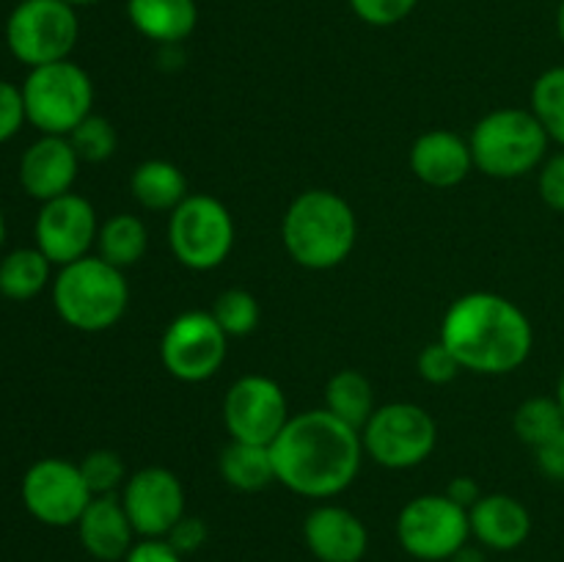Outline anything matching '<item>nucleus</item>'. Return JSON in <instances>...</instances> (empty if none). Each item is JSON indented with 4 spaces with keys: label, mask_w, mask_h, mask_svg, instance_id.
Here are the masks:
<instances>
[{
    "label": "nucleus",
    "mask_w": 564,
    "mask_h": 562,
    "mask_svg": "<svg viewBox=\"0 0 564 562\" xmlns=\"http://www.w3.org/2000/svg\"><path fill=\"white\" fill-rule=\"evenodd\" d=\"M275 479L306 499H330L361 472V430L350 428L328 408L295 413L270 444Z\"/></svg>",
    "instance_id": "obj_1"
},
{
    "label": "nucleus",
    "mask_w": 564,
    "mask_h": 562,
    "mask_svg": "<svg viewBox=\"0 0 564 562\" xmlns=\"http://www.w3.org/2000/svg\"><path fill=\"white\" fill-rule=\"evenodd\" d=\"M441 342L468 372L507 375L527 361L534 334L529 317L510 298L468 292L446 309Z\"/></svg>",
    "instance_id": "obj_2"
},
{
    "label": "nucleus",
    "mask_w": 564,
    "mask_h": 562,
    "mask_svg": "<svg viewBox=\"0 0 564 562\" xmlns=\"http://www.w3.org/2000/svg\"><path fill=\"white\" fill-rule=\"evenodd\" d=\"M281 237L286 253L301 268L330 270L356 248V213L339 193L314 187L292 198L281 224Z\"/></svg>",
    "instance_id": "obj_3"
},
{
    "label": "nucleus",
    "mask_w": 564,
    "mask_h": 562,
    "mask_svg": "<svg viewBox=\"0 0 564 562\" xmlns=\"http://www.w3.org/2000/svg\"><path fill=\"white\" fill-rule=\"evenodd\" d=\"M53 303L66 325L99 334L124 317L130 306V284L124 270L113 268L102 257H83L58 270L53 281Z\"/></svg>",
    "instance_id": "obj_4"
},
{
    "label": "nucleus",
    "mask_w": 564,
    "mask_h": 562,
    "mask_svg": "<svg viewBox=\"0 0 564 562\" xmlns=\"http://www.w3.org/2000/svg\"><path fill=\"white\" fill-rule=\"evenodd\" d=\"M549 132L532 110L501 108L474 125L471 154L474 169L494 180H518L538 169L549 149Z\"/></svg>",
    "instance_id": "obj_5"
},
{
    "label": "nucleus",
    "mask_w": 564,
    "mask_h": 562,
    "mask_svg": "<svg viewBox=\"0 0 564 562\" xmlns=\"http://www.w3.org/2000/svg\"><path fill=\"white\" fill-rule=\"evenodd\" d=\"M25 119L42 136H69L91 116L94 83L83 66L66 61L33 66L22 83Z\"/></svg>",
    "instance_id": "obj_6"
},
{
    "label": "nucleus",
    "mask_w": 564,
    "mask_h": 562,
    "mask_svg": "<svg viewBox=\"0 0 564 562\" xmlns=\"http://www.w3.org/2000/svg\"><path fill=\"white\" fill-rule=\"evenodd\" d=\"M169 246L185 268L198 273L220 268L235 248V218L209 193H191L171 213Z\"/></svg>",
    "instance_id": "obj_7"
},
{
    "label": "nucleus",
    "mask_w": 564,
    "mask_h": 562,
    "mask_svg": "<svg viewBox=\"0 0 564 562\" xmlns=\"http://www.w3.org/2000/svg\"><path fill=\"white\" fill-rule=\"evenodd\" d=\"M361 441L364 452L383 468H413L433 455L438 424L416 402H389L375 408Z\"/></svg>",
    "instance_id": "obj_8"
},
{
    "label": "nucleus",
    "mask_w": 564,
    "mask_h": 562,
    "mask_svg": "<svg viewBox=\"0 0 564 562\" xmlns=\"http://www.w3.org/2000/svg\"><path fill=\"white\" fill-rule=\"evenodd\" d=\"M77 31L75 6L64 0H22L6 22V42L11 55L33 69L69 58Z\"/></svg>",
    "instance_id": "obj_9"
},
{
    "label": "nucleus",
    "mask_w": 564,
    "mask_h": 562,
    "mask_svg": "<svg viewBox=\"0 0 564 562\" xmlns=\"http://www.w3.org/2000/svg\"><path fill=\"white\" fill-rule=\"evenodd\" d=\"M397 538L416 560L449 562L471 538L468 510L446 494L416 496L400 510Z\"/></svg>",
    "instance_id": "obj_10"
},
{
    "label": "nucleus",
    "mask_w": 564,
    "mask_h": 562,
    "mask_svg": "<svg viewBox=\"0 0 564 562\" xmlns=\"http://www.w3.org/2000/svg\"><path fill=\"white\" fill-rule=\"evenodd\" d=\"M229 336L213 312H182L160 339V361L182 383H204L226 361Z\"/></svg>",
    "instance_id": "obj_11"
},
{
    "label": "nucleus",
    "mask_w": 564,
    "mask_h": 562,
    "mask_svg": "<svg viewBox=\"0 0 564 562\" xmlns=\"http://www.w3.org/2000/svg\"><path fill=\"white\" fill-rule=\"evenodd\" d=\"M22 505L47 527H75L94 494L80 466L64 457H42L22 477Z\"/></svg>",
    "instance_id": "obj_12"
},
{
    "label": "nucleus",
    "mask_w": 564,
    "mask_h": 562,
    "mask_svg": "<svg viewBox=\"0 0 564 562\" xmlns=\"http://www.w3.org/2000/svg\"><path fill=\"white\" fill-rule=\"evenodd\" d=\"M224 422L235 441L270 446L290 422L284 389L264 375H242L224 397Z\"/></svg>",
    "instance_id": "obj_13"
},
{
    "label": "nucleus",
    "mask_w": 564,
    "mask_h": 562,
    "mask_svg": "<svg viewBox=\"0 0 564 562\" xmlns=\"http://www.w3.org/2000/svg\"><path fill=\"white\" fill-rule=\"evenodd\" d=\"M97 231L99 224L91 202L77 193L44 202L33 226L36 248L58 268L88 257V248L97 246Z\"/></svg>",
    "instance_id": "obj_14"
},
{
    "label": "nucleus",
    "mask_w": 564,
    "mask_h": 562,
    "mask_svg": "<svg viewBox=\"0 0 564 562\" xmlns=\"http://www.w3.org/2000/svg\"><path fill=\"white\" fill-rule=\"evenodd\" d=\"M119 496L141 538H165L185 516V488L180 477L163 466H147L127 477Z\"/></svg>",
    "instance_id": "obj_15"
},
{
    "label": "nucleus",
    "mask_w": 564,
    "mask_h": 562,
    "mask_svg": "<svg viewBox=\"0 0 564 562\" xmlns=\"http://www.w3.org/2000/svg\"><path fill=\"white\" fill-rule=\"evenodd\" d=\"M80 158L66 136H42L20 160V185L36 202H50L72 193Z\"/></svg>",
    "instance_id": "obj_16"
},
{
    "label": "nucleus",
    "mask_w": 564,
    "mask_h": 562,
    "mask_svg": "<svg viewBox=\"0 0 564 562\" xmlns=\"http://www.w3.org/2000/svg\"><path fill=\"white\" fill-rule=\"evenodd\" d=\"M303 538L319 562H361L369 532L361 518L339 505H319L303 521Z\"/></svg>",
    "instance_id": "obj_17"
},
{
    "label": "nucleus",
    "mask_w": 564,
    "mask_h": 562,
    "mask_svg": "<svg viewBox=\"0 0 564 562\" xmlns=\"http://www.w3.org/2000/svg\"><path fill=\"white\" fill-rule=\"evenodd\" d=\"M471 143L452 130H430L413 141L411 171L430 187H455L471 174Z\"/></svg>",
    "instance_id": "obj_18"
},
{
    "label": "nucleus",
    "mask_w": 564,
    "mask_h": 562,
    "mask_svg": "<svg viewBox=\"0 0 564 562\" xmlns=\"http://www.w3.org/2000/svg\"><path fill=\"white\" fill-rule=\"evenodd\" d=\"M75 527L77 534H80L83 549L99 562L124 560L132 545H135L132 543L135 529H132L130 516L121 505V496L116 494L94 496Z\"/></svg>",
    "instance_id": "obj_19"
},
{
    "label": "nucleus",
    "mask_w": 564,
    "mask_h": 562,
    "mask_svg": "<svg viewBox=\"0 0 564 562\" xmlns=\"http://www.w3.org/2000/svg\"><path fill=\"white\" fill-rule=\"evenodd\" d=\"M468 523L471 538L494 551H516L532 532L527 505L507 494H482V499L468 510Z\"/></svg>",
    "instance_id": "obj_20"
},
{
    "label": "nucleus",
    "mask_w": 564,
    "mask_h": 562,
    "mask_svg": "<svg viewBox=\"0 0 564 562\" xmlns=\"http://www.w3.org/2000/svg\"><path fill=\"white\" fill-rule=\"evenodd\" d=\"M138 33L158 44H180L198 22L196 0H127Z\"/></svg>",
    "instance_id": "obj_21"
},
{
    "label": "nucleus",
    "mask_w": 564,
    "mask_h": 562,
    "mask_svg": "<svg viewBox=\"0 0 564 562\" xmlns=\"http://www.w3.org/2000/svg\"><path fill=\"white\" fill-rule=\"evenodd\" d=\"M130 191L143 209L152 213H174L191 193L180 165L169 160H143L130 176Z\"/></svg>",
    "instance_id": "obj_22"
},
{
    "label": "nucleus",
    "mask_w": 564,
    "mask_h": 562,
    "mask_svg": "<svg viewBox=\"0 0 564 562\" xmlns=\"http://www.w3.org/2000/svg\"><path fill=\"white\" fill-rule=\"evenodd\" d=\"M220 477L226 485L242 494H257V490L268 488L275 479V463L273 452L264 444H248V441H235L220 452Z\"/></svg>",
    "instance_id": "obj_23"
},
{
    "label": "nucleus",
    "mask_w": 564,
    "mask_h": 562,
    "mask_svg": "<svg viewBox=\"0 0 564 562\" xmlns=\"http://www.w3.org/2000/svg\"><path fill=\"white\" fill-rule=\"evenodd\" d=\"M325 408L350 428L361 430L375 413L372 380L358 369H339L325 383Z\"/></svg>",
    "instance_id": "obj_24"
},
{
    "label": "nucleus",
    "mask_w": 564,
    "mask_h": 562,
    "mask_svg": "<svg viewBox=\"0 0 564 562\" xmlns=\"http://www.w3.org/2000/svg\"><path fill=\"white\" fill-rule=\"evenodd\" d=\"M149 248V231L141 218L119 213L105 220L97 231V257L110 262L113 268H132L143 259Z\"/></svg>",
    "instance_id": "obj_25"
},
{
    "label": "nucleus",
    "mask_w": 564,
    "mask_h": 562,
    "mask_svg": "<svg viewBox=\"0 0 564 562\" xmlns=\"http://www.w3.org/2000/svg\"><path fill=\"white\" fill-rule=\"evenodd\" d=\"M50 262L39 248H17L0 262V295L11 301H31L47 287Z\"/></svg>",
    "instance_id": "obj_26"
},
{
    "label": "nucleus",
    "mask_w": 564,
    "mask_h": 562,
    "mask_svg": "<svg viewBox=\"0 0 564 562\" xmlns=\"http://www.w3.org/2000/svg\"><path fill=\"white\" fill-rule=\"evenodd\" d=\"M516 435L529 446H543L564 428V411L556 397H529L512 417Z\"/></svg>",
    "instance_id": "obj_27"
},
{
    "label": "nucleus",
    "mask_w": 564,
    "mask_h": 562,
    "mask_svg": "<svg viewBox=\"0 0 564 562\" xmlns=\"http://www.w3.org/2000/svg\"><path fill=\"white\" fill-rule=\"evenodd\" d=\"M532 114L545 127L551 141L564 147V66L543 72L532 88Z\"/></svg>",
    "instance_id": "obj_28"
},
{
    "label": "nucleus",
    "mask_w": 564,
    "mask_h": 562,
    "mask_svg": "<svg viewBox=\"0 0 564 562\" xmlns=\"http://www.w3.org/2000/svg\"><path fill=\"white\" fill-rule=\"evenodd\" d=\"M213 317L218 320L220 328L226 331V336H248L257 331L259 325V301L248 290L240 287H231L224 290L213 303Z\"/></svg>",
    "instance_id": "obj_29"
},
{
    "label": "nucleus",
    "mask_w": 564,
    "mask_h": 562,
    "mask_svg": "<svg viewBox=\"0 0 564 562\" xmlns=\"http://www.w3.org/2000/svg\"><path fill=\"white\" fill-rule=\"evenodd\" d=\"M66 138H69L72 149L77 152L80 163H105L108 158H113L116 147H119L113 125L105 116L97 114L86 116Z\"/></svg>",
    "instance_id": "obj_30"
},
{
    "label": "nucleus",
    "mask_w": 564,
    "mask_h": 562,
    "mask_svg": "<svg viewBox=\"0 0 564 562\" xmlns=\"http://www.w3.org/2000/svg\"><path fill=\"white\" fill-rule=\"evenodd\" d=\"M80 474L86 479L88 490L94 496H105V494H116L119 488H124L127 483V468L124 461H121L119 452L113 450H94L83 457L80 463Z\"/></svg>",
    "instance_id": "obj_31"
},
{
    "label": "nucleus",
    "mask_w": 564,
    "mask_h": 562,
    "mask_svg": "<svg viewBox=\"0 0 564 562\" xmlns=\"http://www.w3.org/2000/svg\"><path fill=\"white\" fill-rule=\"evenodd\" d=\"M416 367H419V375L433 386L452 383V380L457 378V372L463 369L460 361L455 358V353H452L441 339L430 342V345L422 347V353H419L416 358Z\"/></svg>",
    "instance_id": "obj_32"
},
{
    "label": "nucleus",
    "mask_w": 564,
    "mask_h": 562,
    "mask_svg": "<svg viewBox=\"0 0 564 562\" xmlns=\"http://www.w3.org/2000/svg\"><path fill=\"white\" fill-rule=\"evenodd\" d=\"M419 0H350L352 11L361 17L369 25H394V22L405 20L413 9H416Z\"/></svg>",
    "instance_id": "obj_33"
},
{
    "label": "nucleus",
    "mask_w": 564,
    "mask_h": 562,
    "mask_svg": "<svg viewBox=\"0 0 564 562\" xmlns=\"http://www.w3.org/2000/svg\"><path fill=\"white\" fill-rule=\"evenodd\" d=\"M25 102H22V91L11 83L0 80V143L14 138L20 127L25 125Z\"/></svg>",
    "instance_id": "obj_34"
},
{
    "label": "nucleus",
    "mask_w": 564,
    "mask_h": 562,
    "mask_svg": "<svg viewBox=\"0 0 564 562\" xmlns=\"http://www.w3.org/2000/svg\"><path fill=\"white\" fill-rule=\"evenodd\" d=\"M207 538H209L207 523L196 516H187V512L174 523V529L165 534V540H169V543L174 545L182 556L196 554V551L207 543Z\"/></svg>",
    "instance_id": "obj_35"
},
{
    "label": "nucleus",
    "mask_w": 564,
    "mask_h": 562,
    "mask_svg": "<svg viewBox=\"0 0 564 562\" xmlns=\"http://www.w3.org/2000/svg\"><path fill=\"white\" fill-rule=\"evenodd\" d=\"M540 196L556 213H564V152L554 154L540 169Z\"/></svg>",
    "instance_id": "obj_36"
},
{
    "label": "nucleus",
    "mask_w": 564,
    "mask_h": 562,
    "mask_svg": "<svg viewBox=\"0 0 564 562\" xmlns=\"http://www.w3.org/2000/svg\"><path fill=\"white\" fill-rule=\"evenodd\" d=\"M124 562H182V554L165 538H143L132 545Z\"/></svg>",
    "instance_id": "obj_37"
},
{
    "label": "nucleus",
    "mask_w": 564,
    "mask_h": 562,
    "mask_svg": "<svg viewBox=\"0 0 564 562\" xmlns=\"http://www.w3.org/2000/svg\"><path fill=\"white\" fill-rule=\"evenodd\" d=\"M534 452H538L540 472H543L549 479L564 483V428L554 435V439H549Z\"/></svg>",
    "instance_id": "obj_38"
},
{
    "label": "nucleus",
    "mask_w": 564,
    "mask_h": 562,
    "mask_svg": "<svg viewBox=\"0 0 564 562\" xmlns=\"http://www.w3.org/2000/svg\"><path fill=\"white\" fill-rule=\"evenodd\" d=\"M446 496H449L455 505L471 510V507L482 499V488H479V483L474 477H455L449 483V488H446Z\"/></svg>",
    "instance_id": "obj_39"
},
{
    "label": "nucleus",
    "mask_w": 564,
    "mask_h": 562,
    "mask_svg": "<svg viewBox=\"0 0 564 562\" xmlns=\"http://www.w3.org/2000/svg\"><path fill=\"white\" fill-rule=\"evenodd\" d=\"M449 562H485V556H482V551L474 549V545L466 543L460 551H457L455 556H452Z\"/></svg>",
    "instance_id": "obj_40"
},
{
    "label": "nucleus",
    "mask_w": 564,
    "mask_h": 562,
    "mask_svg": "<svg viewBox=\"0 0 564 562\" xmlns=\"http://www.w3.org/2000/svg\"><path fill=\"white\" fill-rule=\"evenodd\" d=\"M556 400H560V406L564 411V367H562V375H560V383H556Z\"/></svg>",
    "instance_id": "obj_41"
},
{
    "label": "nucleus",
    "mask_w": 564,
    "mask_h": 562,
    "mask_svg": "<svg viewBox=\"0 0 564 562\" xmlns=\"http://www.w3.org/2000/svg\"><path fill=\"white\" fill-rule=\"evenodd\" d=\"M556 28H560V36H562V42H564V0H562V6H560V14H556Z\"/></svg>",
    "instance_id": "obj_42"
},
{
    "label": "nucleus",
    "mask_w": 564,
    "mask_h": 562,
    "mask_svg": "<svg viewBox=\"0 0 564 562\" xmlns=\"http://www.w3.org/2000/svg\"><path fill=\"white\" fill-rule=\"evenodd\" d=\"M64 3H69V6H91V3H99V0H64Z\"/></svg>",
    "instance_id": "obj_43"
},
{
    "label": "nucleus",
    "mask_w": 564,
    "mask_h": 562,
    "mask_svg": "<svg viewBox=\"0 0 564 562\" xmlns=\"http://www.w3.org/2000/svg\"><path fill=\"white\" fill-rule=\"evenodd\" d=\"M6 242V218H3V213H0V246H3Z\"/></svg>",
    "instance_id": "obj_44"
}]
</instances>
